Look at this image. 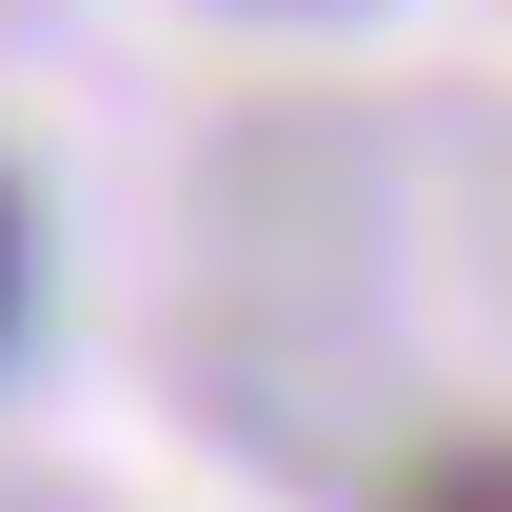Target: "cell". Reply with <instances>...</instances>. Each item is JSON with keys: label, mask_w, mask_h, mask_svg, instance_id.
Masks as SVG:
<instances>
[{"label": "cell", "mask_w": 512, "mask_h": 512, "mask_svg": "<svg viewBox=\"0 0 512 512\" xmlns=\"http://www.w3.org/2000/svg\"><path fill=\"white\" fill-rule=\"evenodd\" d=\"M20 296H40V237H20V178H0V335H20Z\"/></svg>", "instance_id": "obj_2"}, {"label": "cell", "mask_w": 512, "mask_h": 512, "mask_svg": "<svg viewBox=\"0 0 512 512\" xmlns=\"http://www.w3.org/2000/svg\"><path fill=\"white\" fill-rule=\"evenodd\" d=\"M394 512H512V434H434L394 473Z\"/></svg>", "instance_id": "obj_1"}]
</instances>
